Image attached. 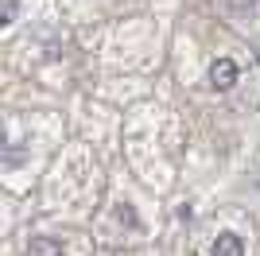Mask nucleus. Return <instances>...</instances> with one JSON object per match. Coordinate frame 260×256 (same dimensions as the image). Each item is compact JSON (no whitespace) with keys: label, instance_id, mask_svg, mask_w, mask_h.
<instances>
[{"label":"nucleus","instance_id":"1","mask_svg":"<svg viewBox=\"0 0 260 256\" xmlns=\"http://www.w3.org/2000/svg\"><path fill=\"white\" fill-rule=\"evenodd\" d=\"M237 78H241V70H237L233 58H214V62H210V89L225 93V89L237 85Z\"/></svg>","mask_w":260,"mask_h":256},{"label":"nucleus","instance_id":"2","mask_svg":"<svg viewBox=\"0 0 260 256\" xmlns=\"http://www.w3.org/2000/svg\"><path fill=\"white\" fill-rule=\"evenodd\" d=\"M210 256H245V241H241L237 233H217Z\"/></svg>","mask_w":260,"mask_h":256},{"label":"nucleus","instance_id":"3","mask_svg":"<svg viewBox=\"0 0 260 256\" xmlns=\"http://www.w3.org/2000/svg\"><path fill=\"white\" fill-rule=\"evenodd\" d=\"M27 256H62V245H58L54 237H31Z\"/></svg>","mask_w":260,"mask_h":256},{"label":"nucleus","instance_id":"4","mask_svg":"<svg viewBox=\"0 0 260 256\" xmlns=\"http://www.w3.org/2000/svg\"><path fill=\"white\" fill-rule=\"evenodd\" d=\"M233 8H252V0H233Z\"/></svg>","mask_w":260,"mask_h":256}]
</instances>
